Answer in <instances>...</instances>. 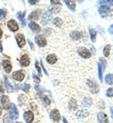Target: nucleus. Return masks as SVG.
Instances as JSON below:
<instances>
[{"mask_svg":"<svg viewBox=\"0 0 113 123\" xmlns=\"http://www.w3.org/2000/svg\"><path fill=\"white\" fill-rule=\"evenodd\" d=\"M106 65H107L106 60L100 59V62H99V64H98V75H99V80H100L101 82L103 81V73H104V71H105Z\"/></svg>","mask_w":113,"mask_h":123,"instance_id":"obj_1","label":"nucleus"},{"mask_svg":"<svg viewBox=\"0 0 113 123\" xmlns=\"http://www.w3.org/2000/svg\"><path fill=\"white\" fill-rule=\"evenodd\" d=\"M87 84H88V86H89V88H90V90H91V93H94V94L98 93V91H99V86L97 85V83L95 81H92V80H89L87 81Z\"/></svg>","mask_w":113,"mask_h":123,"instance_id":"obj_2","label":"nucleus"},{"mask_svg":"<svg viewBox=\"0 0 113 123\" xmlns=\"http://www.w3.org/2000/svg\"><path fill=\"white\" fill-rule=\"evenodd\" d=\"M78 53H79V55H80L81 57H83V58H85V59H89V58H91V51H90L89 49L85 48V47L79 48V49H78Z\"/></svg>","mask_w":113,"mask_h":123,"instance_id":"obj_3","label":"nucleus"},{"mask_svg":"<svg viewBox=\"0 0 113 123\" xmlns=\"http://www.w3.org/2000/svg\"><path fill=\"white\" fill-rule=\"evenodd\" d=\"M35 40H36V43L38 44V46H41V47L45 46H46V44H47L46 39H45L43 36H42V35H38V36H36Z\"/></svg>","mask_w":113,"mask_h":123,"instance_id":"obj_4","label":"nucleus"},{"mask_svg":"<svg viewBox=\"0 0 113 123\" xmlns=\"http://www.w3.org/2000/svg\"><path fill=\"white\" fill-rule=\"evenodd\" d=\"M109 12H110V10L107 6H103L102 8L99 9V13H100V15L102 16L103 18H107L108 16V14H109Z\"/></svg>","mask_w":113,"mask_h":123,"instance_id":"obj_5","label":"nucleus"},{"mask_svg":"<svg viewBox=\"0 0 113 123\" xmlns=\"http://www.w3.org/2000/svg\"><path fill=\"white\" fill-rule=\"evenodd\" d=\"M51 18H52V12L49 11L47 12H45L43 14V18H42V24L43 25H46L47 23H49V21L51 20Z\"/></svg>","mask_w":113,"mask_h":123,"instance_id":"obj_6","label":"nucleus"},{"mask_svg":"<svg viewBox=\"0 0 113 123\" xmlns=\"http://www.w3.org/2000/svg\"><path fill=\"white\" fill-rule=\"evenodd\" d=\"M16 41L18 46H20V47H24L25 45H26V39H25V37H24L23 34H17Z\"/></svg>","mask_w":113,"mask_h":123,"instance_id":"obj_7","label":"nucleus"},{"mask_svg":"<svg viewBox=\"0 0 113 123\" xmlns=\"http://www.w3.org/2000/svg\"><path fill=\"white\" fill-rule=\"evenodd\" d=\"M8 28L11 31H17L19 29V26L14 20H10L8 22Z\"/></svg>","mask_w":113,"mask_h":123,"instance_id":"obj_8","label":"nucleus"},{"mask_svg":"<svg viewBox=\"0 0 113 123\" xmlns=\"http://www.w3.org/2000/svg\"><path fill=\"white\" fill-rule=\"evenodd\" d=\"M50 117L53 119V120H55V121H59L60 120V115H59V112L58 111V110H53L52 112H51V114H50Z\"/></svg>","mask_w":113,"mask_h":123,"instance_id":"obj_9","label":"nucleus"},{"mask_svg":"<svg viewBox=\"0 0 113 123\" xmlns=\"http://www.w3.org/2000/svg\"><path fill=\"white\" fill-rule=\"evenodd\" d=\"M24 117H25V120L27 121V123H32L33 119H34V115H33L32 112L27 111V112L25 113Z\"/></svg>","mask_w":113,"mask_h":123,"instance_id":"obj_10","label":"nucleus"},{"mask_svg":"<svg viewBox=\"0 0 113 123\" xmlns=\"http://www.w3.org/2000/svg\"><path fill=\"white\" fill-rule=\"evenodd\" d=\"M97 116H98V120L100 123H108V118L105 113L100 112V113H98Z\"/></svg>","mask_w":113,"mask_h":123,"instance_id":"obj_11","label":"nucleus"},{"mask_svg":"<svg viewBox=\"0 0 113 123\" xmlns=\"http://www.w3.org/2000/svg\"><path fill=\"white\" fill-rule=\"evenodd\" d=\"M25 78V73L22 71V70H19V71H16L13 73V79H15L16 80H23V79Z\"/></svg>","mask_w":113,"mask_h":123,"instance_id":"obj_12","label":"nucleus"},{"mask_svg":"<svg viewBox=\"0 0 113 123\" xmlns=\"http://www.w3.org/2000/svg\"><path fill=\"white\" fill-rule=\"evenodd\" d=\"M2 64H3V66H4V69L6 70V72L10 73V72L11 71L12 65H11V62L10 61H8V60H5V61H3Z\"/></svg>","mask_w":113,"mask_h":123,"instance_id":"obj_13","label":"nucleus"},{"mask_svg":"<svg viewBox=\"0 0 113 123\" xmlns=\"http://www.w3.org/2000/svg\"><path fill=\"white\" fill-rule=\"evenodd\" d=\"M20 62H21V64L23 65V66H27V65H29V58H28V56L27 55H23L22 57H21V59H20Z\"/></svg>","mask_w":113,"mask_h":123,"instance_id":"obj_14","label":"nucleus"},{"mask_svg":"<svg viewBox=\"0 0 113 123\" xmlns=\"http://www.w3.org/2000/svg\"><path fill=\"white\" fill-rule=\"evenodd\" d=\"M40 15H41V11L40 10H37V11H35V12H31L29 16H28V19L29 20H37V19H39L40 18Z\"/></svg>","mask_w":113,"mask_h":123,"instance_id":"obj_15","label":"nucleus"},{"mask_svg":"<svg viewBox=\"0 0 113 123\" xmlns=\"http://www.w3.org/2000/svg\"><path fill=\"white\" fill-rule=\"evenodd\" d=\"M29 28H30L34 32H40V31H41L40 26H38V25H37L36 23H34V22H30V23H29Z\"/></svg>","mask_w":113,"mask_h":123,"instance_id":"obj_16","label":"nucleus"},{"mask_svg":"<svg viewBox=\"0 0 113 123\" xmlns=\"http://www.w3.org/2000/svg\"><path fill=\"white\" fill-rule=\"evenodd\" d=\"M88 112L87 111H85V110H79L77 113H76V117H78V118H84V117H88Z\"/></svg>","mask_w":113,"mask_h":123,"instance_id":"obj_17","label":"nucleus"},{"mask_svg":"<svg viewBox=\"0 0 113 123\" xmlns=\"http://www.w3.org/2000/svg\"><path fill=\"white\" fill-rule=\"evenodd\" d=\"M64 3L68 6V8L71 11H75V1H68V0H66V1H64Z\"/></svg>","mask_w":113,"mask_h":123,"instance_id":"obj_18","label":"nucleus"},{"mask_svg":"<svg viewBox=\"0 0 113 123\" xmlns=\"http://www.w3.org/2000/svg\"><path fill=\"white\" fill-rule=\"evenodd\" d=\"M46 61L50 64H54L57 62V57L55 55H53V54L52 55H49V56H47V58H46Z\"/></svg>","mask_w":113,"mask_h":123,"instance_id":"obj_19","label":"nucleus"},{"mask_svg":"<svg viewBox=\"0 0 113 123\" xmlns=\"http://www.w3.org/2000/svg\"><path fill=\"white\" fill-rule=\"evenodd\" d=\"M76 108H77V103H76V101H75V99H71L70 102H69V109L72 110V111H74V110H75Z\"/></svg>","mask_w":113,"mask_h":123,"instance_id":"obj_20","label":"nucleus"},{"mask_svg":"<svg viewBox=\"0 0 113 123\" xmlns=\"http://www.w3.org/2000/svg\"><path fill=\"white\" fill-rule=\"evenodd\" d=\"M105 80L108 84L109 85H112L113 84V74H108L106 78H105Z\"/></svg>","mask_w":113,"mask_h":123,"instance_id":"obj_21","label":"nucleus"},{"mask_svg":"<svg viewBox=\"0 0 113 123\" xmlns=\"http://www.w3.org/2000/svg\"><path fill=\"white\" fill-rule=\"evenodd\" d=\"M12 110H11V119H15L18 117V113H17V109L14 105H12Z\"/></svg>","mask_w":113,"mask_h":123,"instance_id":"obj_22","label":"nucleus"},{"mask_svg":"<svg viewBox=\"0 0 113 123\" xmlns=\"http://www.w3.org/2000/svg\"><path fill=\"white\" fill-rule=\"evenodd\" d=\"M90 35H91V39L92 42H95L96 41V31L93 30V29H91L90 30Z\"/></svg>","mask_w":113,"mask_h":123,"instance_id":"obj_23","label":"nucleus"},{"mask_svg":"<svg viewBox=\"0 0 113 123\" xmlns=\"http://www.w3.org/2000/svg\"><path fill=\"white\" fill-rule=\"evenodd\" d=\"M92 104V101H91V98H85L83 99V105L84 106H91Z\"/></svg>","mask_w":113,"mask_h":123,"instance_id":"obj_24","label":"nucleus"},{"mask_svg":"<svg viewBox=\"0 0 113 123\" xmlns=\"http://www.w3.org/2000/svg\"><path fill=\"white\" fill-rule=\"evenodd\" d=\"M80 33L78 32V31H74V32H72L71 33V37H72V39L73 40H75V41H76V40H78L79 38H80Z\"/></svg>","mask_w":113,"mask_h":123,"instance_id":"obj_25","label":"nucleus"},{"mask_svg":"<svg viewBox=\"0 0 113 123\" xmlns=\"http://www.w3.org/2000/svg\"><path fill=\"white\" fill-rule=\"evenodd\" d=\"M53 23H54V25L55 26H58V27H61L62 26V24H63V21H62V19H60V18H55V20L53 21Z\"/></svg>","mask_w":113,"mask_h":123,"instance_id":"obj_26","label":"nucleus"},{"mask_svg":"<svg viewBox=\"0 0 113 123\" xmlns=\"http://www.w3.org/2000/svg\"><path fill=\"white\" fill-rule=\"evenodd\" d=\"M109 52H110V46L108 45V46H105V48H104V51H103L104 56L105 57H108L109 56Z\"/></svg>","mask_w":113,"mask_h":123,"instance_id":"obj_27","label":"nucleus"},{"mask_svg":"<svg viewBox=\"0 0 113 123\" xmlns=\"http://www.w3.org/2000/svg\"><path fill=\"white\" fill-rule=\"evenodd\" d=\"M24 16H25V12H23V13L19 12V13H18V17L20 18V21L22 22V24H23V25H25V20H24Z\"/></svg>","mask_w":113,"mask_h":123,"instance_id":"obj_28","label":"nucleus"},{"mask_svg":"<svg viewBox=\"0 0 113 123\" xmlns=\"http://www.w3.org/2000/svg\"><path fill=\"white\" fill-rule=\"evenodd\" d=\"M1 101H2V103L5 105V108H6V104L9 102V98H8V97H3L2 99H1Z\"/></svg>","mask_w":113,"mask_h":123,"instance_id":"obj_29","label":"nucleus"},{"mask_svg":"<svg viewBox=\"0 0 113 123\" xmlns=\"http://www.w3.org/2000/svg\"><path fill=\"white\" fill-rule=\"evenodd\" d=\"M107 96L108 97H113V88H109L107 91Z\"/></svg>","mask_w":113,"mask_h":123,"instance_id":"obj_30","label":"nucleus"},{"mask_svg":"<svg viewBox=\"0 0 113 123\" xmlns=\"http://www.w3.org/2000/svg\"><path fill=\"white\" fill-rule=\"evenodd\" d=\"M36 68H37V70H38V72H39V74H42V69H41V67H40V65H39V62H36Z\"/></svg>","mask_w":113,"mask_h":123,"instance_id":"obj_31","label":"nucleus"},{"mask_svg":"<svg viewBox=\"0 0 113 123\" xmlns=\"http://www.w3.org/2000/svg\"><path fill=\"white\" fill-rule=\"evenodd\" d=\"M43 100H44V102H45L46 104H50V99H49L47 97H45V96H43Z\"/></svg>","mask_w":113,"mask_h":123,"instance_id":"obj_32","label":"nucleus"},{"mask_svg":"<svg viewBox=\"0 0 113 123\" xmlns=\"http://www.w3.org/2000/svg\"><path fill=\"white\" fill-rule=\"evenodd\" d=\"M28 89H29V85L28 84H25L24 87H23V90L27 92V91H28Z\"/></svg>","mask_w":113,"mask_h":123,"instance_id":"obj_33","label":"nucleus"},{"mask_svg":"<svg viewBox=\"0 0 113 123\" xmlns=\"http://www.w3.org/2000/svg\"><path fill=\"white\" fill-rule=\"evenodd\" d=\"M33 78H34V80H35L37 83H39V82L41 81V80H40V78H39V77H37V76H35V75H34V76H33Z\"/></svg>","mask_w":113,"mask_h":123,"instance_id":"obj_34","label":"nucleus"},{"mask_svg":"<svg viewBox=\"0 0 113 123\" xmlns=\"http://www.w3.org/2000/svg\"><path fill=\"white\" fill-rule=\"evenodd\" d=\"M108 32H109L110 34H112V35H113V25H111V26L108 28Z\"/></svg>","mask_w":113,"mask_h":123,"instance_id":"obj_35","label":"nucleus"},{"mask_svg":"<svg viewBox=\"0 0 113 123\" xmlns=\"http://www.w3.org/2000/svg\"><path fill=\"white\" fill-rule=\"evenodd\" d=\"M110 113H111V117H112V118H113V107L110 108Z\"/></svg>","mask_w":113,"mask_h":123,"instance_id":"obj_36","label":"nucleus"},{"mask_svg":"<svg viewBox=\"0 0 113 123\" xmlns=\"http://www.w3.org/2000/svg\"><path fill=\"white\" fill-rule=\"evenodd\" d=\"M37 2H38V1H29V3H30V4H36V3H37Z\"/></svg>","mask_w":113,"mask_h":123,"instance_id":"obj_37","label":"nucleus"},{"mask_svg":"<svg viewBox=\"0 0 113 123\" xmlns=\"http://www.w3.org/2000/svg\"><path fill=\"white\" fill-rule=\"evenodd\" d=\"M63 123H68L67 122V119H66L65 117H63Z\"/></svg>","mask_w":113,"mask_h":123,"instance_id":"obj_38","label":"nucleus"},{"mask_svg":"<svg viewBox=\"0 0 113 123\" xmlns=\"http://www.w3.org/2000/svg\"><path fill=\"white\" fill-rule=\"evenodd\" d=\"M1 37H2V30L0 29V38H1Z\"/></svg>","mask_w":113,"mask_h":123,"instance_id":"obj_39","label":"nucleus"},{"mask_svg":"<svg viewBox=\"0 0 113 123\" xmlns=\"http://www.w3.org/2000/svg\"><path fill=\"white\" fill-rule=\"evenodd\" d=\"M0 51H2V46H1V44H0Z\"/></svg>","mask_w":113,"mask_h":123,"instance_id":"obj_40","label":"nucleus"},{"mask_svg":"<svg viewBox=\"0 0 113 123\" xmlns=\"http://www.w3.org/2000/svg\"><path fill=\"white\" fill-rule=\"evenodd\" d=\"M1 113H2V109H1V107H0V116H1Z\"/></svg>","mask_w":113,"mask_h":123,"instance_id":"obj_41","label":"nucleus"},{"mask_svg":"<svg viewBox=\"0 0 113 123\" xmlns=\"http://www.w3.org/2000/svg\"><path fill=\"white\" fill-rule=\"evenodd\" d=\"M18 123H21V122H18Z\"/></svg>","mask_w":113,"mask_h":123,"instance_id":"obj_42","label":"nucleus"}]
</instances>
